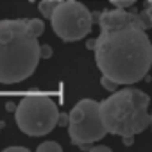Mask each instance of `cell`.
<instances>
[{"label": "cell", "instance_id": "1", "mask_svg": "<svg viewBox=\"0 0 152 152\" xmlns=\"http://www.w3.org/2000/svg\"><path fill=\"white\" fill-rule=\"evenodd\" d=\"M99 27L93 52L102 75L118 84L141 81L152 66V43L147 36L152 22L145 9L141 13L125 7L104 11L99 15Z\"/></svg>", "mask_w": 152, "mask_h": 152}, {"label": "cell", "instance_id": "2", "mask_svg": "<svg viewBox=\"0 0 152 152\" xmlns=\"http://www.w3.org/2000/svg\"><path fill=\"white\" fill-rule=\"evenodd\" d=\"M41 59V45L27 20H0V84L29 79Z\"/></svg>", "mask_w": 152, "mask_h": 152}, {"label": "cell", "instance_id": "3", "mask_svg": "<svg viewBox=\"0 0 152 152\" xmlns=\"http://www.w3.org/2000/svg\"><path fill=\"white\" fill-rule=\"evenodd\" d=\"M150 97L136 88H124L113 91L106 100L100 102L102 120L109 134L116 136H136L150 125L148 115Z\"/></svg>", "mask_w": 152, "mask_h": 152}, {"label": "cell", "instance_id": "4", "mask_svg": "<svg viewBox=\"0 0 152 152\" xmlns=\"http://www.w3.org/2000/svg\"><path fill=\"white\" fill-rule=\"evenodd\" d=\"M59 107L50 97L36 95L25 97L15 109V120L18 129L27 136H45L57 127Z\"/></svg>", "mask_w": 152, "mask_h": 152}, {"label": "cell", "instance_id": "5", "mask_svg": "<svg viewBox=\"0 0 152 152\" xmlns=\"http://www.w3.org/2000/svg\"><path fill=\"white\" fill-rule=\"evenodd\" d=\"M68 134L73 145H91L107 134V127L102 120L100 102L93 99H83L70 111Z\"/></svg>", "mask_w": 152, "mask_h": 152}, {"label": "cell", "instance_id": "6", "mask_svg": "<svg viewBox=\"0 0 152 152\" xmlns=\"http://www.w3.org/2000/svg\"><path fill=\"white\" fill-rule=\"evenodd\" d=\"M50 25L63 41H79L91 32L93 15L77 0H63L50 16Z\"/></svg>", "mask_w": 152, "mask_h": 152}, {"label": "cell", "instance_id": "7", "mask_svg": "<svg viewBox=\"0 0 152 152\" xmlns=\"http://www.w3.org/2000/svg\"><path fill=\"white\" fill-rule=\"evenodd\" d=\"M63 2V0H41L39 2V13L50 20V16L54 15V11L57 9V6Z\"/></svg>", "mask_w": 152, "mask_h": 152}, {"label": "cell", "instance_id": "8", "mask_svg": "<svg viewBox=\"0 0 152 152\" xmlns=\"http://www.w3.org/2000/svg\"><path fill=\"white\" fill-rule=\"evenodd\" d=\"M27 25H29V29H31V32H32L34 36H41L43 31H45V23H43L41 20H38V18L27 20Z\"/></svg>", "mask_w": 152, "mask_h": 152}, {"label": "cell", "instance_id": "9", "mask_svg": "<svg viewBox=\"0 0 152 152\" xmlns=\"http://www.w3.org/2000/svg\"><path fill=\"white\" fill-rule=\"evenodd\" d=\"M38 152H61V145L56 141H43L38 147Z\"/></svg>", "mask_w": 152, "mask_h": 152}, {"label": "cell", "instance_id": "10", "mask_svg": "<svg viewBox=\"0 0 152 152\" xmlns=\"http://www.w3.org/2000/svg\"><path fill=\"white\" fill-rule=\"evenodd\" d=\"M100 84H102V86H104L107 91H111V93H113V91H116V90H118V86H120L116 81H113L111 77H107V75H102V79H100Z\"/></svg>", "mask_w": 152, "mask_h": 152}, {"label": "cell", "instance_id": "11", "mask_svg": "<svg viewBox=\"0 0 152 152\" xmlns=\"http://www.w3.org/2000/svg\"><path fill=\"white\" fill-rule=\"evenodd\" d=\"M115 7H131L132 4H136V0H109Z\"/></svg>", "mask_w": 152, "mask_h": 152}, {"label": "cell", "instance_id": "12", "mask_svg": "<svg viewBox=\"0 0 152 152\" xmlns=\"http://www.w3.org/2000/svg\"><path fill=\"white\" fill-rule=\"evenodd\" d=\"M83 148H88L90 152H111V148L106 147V145H95V147H91V145H83Z\"/></svg>", "mask_w": 152, "mask_h": 152}, {"label": "cell", "instance_id": "13", "mask_svg": "<svg viewBox=\"0 0 152 152\" xmlns=\"http://www.w3.org/2000/svg\"><path fill=\"white\" fill-rule=\"evenodd\" d=\"M70 124V113H59V120H57V125L59 127H66Z\"/></svg>", "mask_w": 152, "mask_h": 152}, {"label": "cell", "instance_id": "14", "mask_svg": "<svg viewBox=\"0 0 152 152\" xmlns=\"http://www.w3.org/2000/svg\"><path fill=\"white\" fill-rule=\"evenodd\" d=\"M50 56H52V48L48 45H41V57L43 59H48Z\"/></svg>", "mask_w": 152, "mask_h": 152}, {"label": "cell", "instance_id": "15", "mask_svg": "<svg viewBox=\"0 0 152 152\" xmlns=\"http://www.w3.org/2000/svg\"><path fill=\"white\" fill-rule=\"evenodd\" d=\"M4 152H29L27 147H6Z\"/></svg>", "mask_w": 152, "mask_h": 152}, {"label": "cell", "instance_id": "16", "mask_svg": "<svg viewBox=\"0 0 152 152\" xmlns=\"http://www.w3.org/2000/svg\"><path fill=\"white\" fill-rule=\"evenodd\" d=\"M143 9H145V13L148 15L150 22H152V0H147V2H145V6H143Z\"/></svg>", "mask_w": 152, "mask_h": 152}, {"label": "cell", "instance_id": "17", "mask_svg": "<svg viewBox=\"0 0 152 152\" xmlns=\"http://www.w3.org/2000/svg\"><path fill=\"white\" fill-rule=\"evenodd\" d=\"M122 140H124V145H132L134 143V136H131V134H127V136H122Z\"/></svg>", "mask_w": 152, "mask_h": 152}, {"label": "cell", "instance_id": "18", "mask_svg": "<svg viewBox=\"0 0 152 152\" xmlns=\"http://www.w3.org/2000/svg\"><path fill=\"white\" fill-rule=\"evenodd\" d=\"M6 107H7V111H15V109H16V107H15L13 104H9V102H7V106H6Z\"/></svg>", "mask_w": 152, "mask_h": 152}, {"label": "cell", "instance_id": "19", "mask_svg": "<svg viewBox=\"0 0 152 152\" xmlns=\"http://www.w3.org/2000/svg\"><path fill=\"white\" fill-rule=\"evenodd\" d=\"M150 127H152V113H150Z\"/></svg>", "mask_w": 152, "mask_h": 152}]
</instances>
